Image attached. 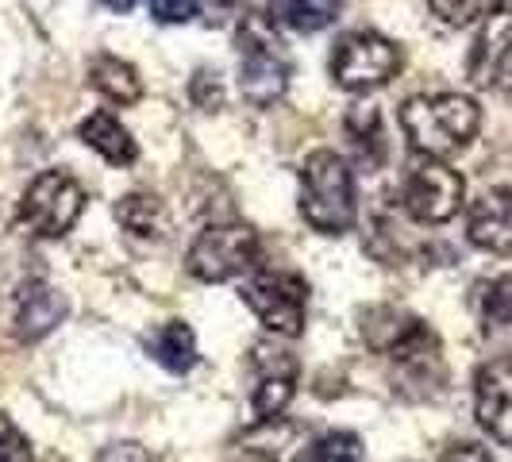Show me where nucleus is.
Listing matches in <instances>:
<instances>
[{
	"mask_svg": "<svg viewBox=\"0 0 512 462\" xmlns=\"http://www.w3.org/2000/svg\"><path fill=\"white\" fill-rule=\"evenodd\" d=\"M308 432L293 420L282 416H270V420H258L255 428L243 436L247 455H255L262 462H297L308 455Z\"/></svg>",
	"mask_w": 512,
	"mask_h": 462,
	"instance_id": "14",
	"label": "nucleus"
},
{
	"mask_svg": "<svg viewBox=\"0 0 512 462\" xmlns=\"http://www.w3.org/2000/svg\"><path fill=\"white\" fill-rule=\"evenodd\" d=\"M93 462H151V455H147V447H139V443H112V447H104Z\"/></svg>",
	"mask_w": 512,
	"mask_h": 462,
	"instance_id": "27",
	"label": "nucleus"
},
{
	"mask_svg": "<svg viewBox=\"0 0 512 462\" xmlns=\"http://www.w3.org/2000/svg\"><path fill=\"white\" fill-rule=\"evenodd\" d=\"M428 4H432V12L443 16L451 27H462V24H470V20H478V16H486L497 0H428Z\"/></svg>",
	"mask_w": 512,
	"mask_h": 462,
	"instance_id": "23",
	"label": "nucleus"
},
{
	"mask_svg": "<svg viewBox=\"0 0 512 462\" xmlns=\"http://www.w3.org/2000/svg\"><path fill=\"white\" fill-rule=\"evenodd\" d=\"M289 54L262 16L239 24V93L255 108H270L289 89Z\"/></svg>",
	"mask_w": 512,
	"mask_h": 462,
	"instance_id": "3",
	"label": "nucleus"
},
{
	"mask_svg": "<svg viewBox=\"0 0 512 462\" xmlns=\"http://www.w3.org/2000/svg\"><path fill=\"white\" fill-rule=\"evenodd\" d=\"M243 301L262 320V328H270L274 335L293 339L305 332L308 289L297 274H255L243 285Z\"/></svg>",
	"mask_w": 512,
	"mask_h": 462,
	"instance_id": "8",
	"label": "nucleus"
},
{
	"mask_svg": "<svg viewBox=\"0 0 512 462\" xmlns=\"http://www.w3.org/2000/svg\"><path fill=\"white\" fill-rule=\"evenodd\" d=\"M258 258V235L247 224H208L189 255H185V270L197 282H231L243 270H251Z\"/></svg>",
	"mask_w": 512,
	"mask_h": 462,
	"instance_id": "4",
	"label": "nucleus"
},
{
	"mask_svg": "<svg viewBox=\"0 0 512 462\" xmlns=\"http://www.w3.org/2000/svg\"><path fill=\"white\" fill-rule=\"evenodd\" d=\"M85 208V189L62 170H47L27 185L20 201V224L39 239H58L77 224Z\"/></svg>",
	"mask_w": 512,
	"mask_h": 462,
	"instance_id": "6",
	"label": "nucleus"
},
{
	"mask_svg": "<svg viewBox=\"0 0 512 462\" xmlns=\"http://www.w3.org/2000/svg\"><path fill=\"white\" fill-rule=\"evenodd\" d=\"M0 462H31L27 436L8 416H0Z\"/></svg>",
	"mask_w": 512,
	"mask_h": 462,
	"instance_id": "25",
	"label": "nucleus"
},
{
	"mask_svg": "<svg viewBox=\"0 0 512 462\" xmlns=\"http://www.w3.org/2000/svg\"><path fill=\"white\" fill-rule=\"evenodd\" d=\"M466 235L489 255H512V189H486L470 205Z\"/></svg>",
	"mask_w": 512,
	"mask_h": 462,
	"instance_id": "12",
	"label": "nucleus"
},
{
	"mask_svg": "<svg viewBox=\"0 0 512 462\" xmlns=\"http://www.w3.org/2000/svg\"><path fill=\"white\" fill-rule=\"evenodd\" d=\"M339 16V0H270V20L289 31H320Z\"/></svg>",
	"mask_w": 512,
	"mask_h": 462,
	"instance_id": "18",
	"label": "nucleus"
},
{
	"mask_svg": "<svg viewBox=\"0 0 512 462\" xmlns=\"http://www.w3.org/2000/svg\"><path fill=\"white\" fill-rule=\"evenodd\" d=\"M462 193H466V181L443 158L416 162L405 178V208L420 224H447L459 212Z\"/></svg>",
	"mask_w": 512,
	"mask_h": 462,
	"instance_id": "7",
	"label": "nucleus"
},
{
	"mask_svg": "<svg viewBox=\"0 0 512 462\" xmlns=\"http://www.w3.org/2000/svg\"><path fill=\"white\" fill-rule=\"evenodd\" d=\"M305 462H362V443L351 432H328L308 447Z\"/></svg>",
	"mask_w": 512,
	"mask_h": 462,
	"instance_id": "22",
	"label": "nucleus"
},
{
	"mask_svg": "<svg viewBox=\"0 0 512 462\" xmlns=\"http://www.w3.org/2000/svg\"><path fill=\"white\" fill-rule=\"evenodd\" d=\"M147 351L158 366H166L170 374H185L193 370L197 362V339L189 332V324L181 320H170V324H158L151 335H147Z\"/></svg>",
	"mask_w": 512,
	"mask_h": 462,
	"instance_id": "16",
	"label": "nucleus"
},
{
	"mask_svg": "<svg viewBox=\"0 0 512 462\" xmlns=\"http://www.w3.org/2000/svg\"><path fill=\"white\" fill-rule=\"evenodd\" d=\"M81 143L85 147H93V151L101 154L104 162H112V166H131L135 162V139H131V131L112 116V112H93L89 120H81Z\"/></svg>",
	"mask_w": 512,
	"mask_h": 462,
	"instance_id": "15",
	"label": "nucleus"
},
{
	"mask_svg": "<svg viewBox=\"0 0 512 462\" xmlns=\"http://www.w3.org/2000/svg\"><path fill=\"white\" fill-rule=\"evenodd\" d=\"M474 305H478V316H482L486 328H505V324H512V278L509 274L489 278V282L478 285Z\"/></svg>",
	"mask_w": 512,
	"mask_h": 462,
	"instance_id": "21",
	"label": "nucleus"
},
{
	"mask_svg": "<svg viewBox=\"0 0 512 462\" xmlns=\"http://www.w3.org/2000/svg\"><path fill=\"white\" fill-rule=\"evenodd\" d=\"M443 462H493V459H489L486 447H478V443H455V447L443 455Z\"/></svg>",
	"mask_w": 512,
	"mask_h": 462,
	"instance_id": "28",
	"label": "nucleus"
},
{
	"mask_svg": "<svg viewBox=\"0 0 512 462\" xmlns=\"http://www.w3.org/2000/svg\"><path fill=\"white\" fill-rule=\"evenodd\" d=\"M66 316V301L58 297V289L47 282H27L16 293V335L35 343L43 335H51Z\"/></svg>",
	"mask_w": 512,
	"mask_h": 462,
	"instance_id": "13",
	"label": "nucleus"
},
{
	"mask_svg": "<svg viewBox=\"0 0 512 462\" xmlns=\"http://www.w3.org/2000/svg\"><path fill=\"white\" fill-rule=\"evenodd\" d=\"M401 128L409 143L424 158H447L462 151L478 128H482V108L462 97V93H432V97H412L401 108Z\"/></svg>",
	"mask_w": 512,
	"mask_h": 462,
	"instance_id": "1",
	"label": "nucleus"
},
{
	"mask_svg": "<svg viewBox=\"0 0 512 462\" xmlns=\"http://www.w3.org/2000/svg\"><path fill=\"white\" fill-rule=\"evenodd\" d=\"M197 0H151V16L158 24H185L193 20Z\"/></svg>",
	"mask_w": 512,
	"mask_h": 462,
	"instance_id": "26",
	"label": "nucleus"
},
{
	"mask_svg": "<svg viewBox=\"0 0 512 462\" xmlns=\"http://www.w3.org/2000/svg\"><path fill=\"white\" fill-rule=\"evenodd\" d=\"M89 81H93L97 93H104L108 101H116V104H135L139 97H143V81H139V74L131 70L128 62L112 58V54H101V58L89 62Z\"/></svg>",
	"mask_w": 512,
	"mask_h": 462,
	"instance_id": "17",
	"label": "nucleus"
},
{
	"mask_svg": "<svg viewBox=\"0 0 512 462\" xmlns=\"http://www.w3.org/2000/svg\"><path fill=\"white\" fill-rule=\"evenodd\" d=\"M251 366L258 370V385L251 393V409L258 420H270V416H282L285 405L293 401V389H297V359L282 351V347H270V343H258Z\"/></svg>",
	"mask_w": 512,
	"mask_h": 462,
	"instance_id": "11",
	"label": "nucleus"
},
{
	"mask_svg": "<svg viewBox=\"0 0 512 462\" xmlns=\"http://www.w3.org/2000/svg\"><path fill=\"white\" fill-rule=\"evenodd\" d=\"M512 54V0H497L482 16V31L474 39V47L466 54V77L478 85V89H489L505 62Z\"/></svg>",
	"mask_w": 512,
	"mask_h": 462,
	"instance_id": "9",
	"label": "nucleus"
},
{
	"mask_svg": "<svg viewBox=\"0 0 512 462\" xmlns=\"http://www.w3.org/2000/svg\"><path fill=\"white\" fill-rule=\"evenodd\" d=\"M101 4H108L112 12H131V8L139 4V0H101Z\"/></svg>",
	"mask_w": 512,
	"mask_h": 462,
	"instance_id": "29",
	"label": "nucleus"
},
{
	"mask_svg": "<svg viewBox=\"0 0 512 462\" xmlns=\"http://www.w3.org/2000/svg\"><path fill=\"white\" fill-rule=\"evenodd\" d=\"M189 97L197 108L205 112H216L224 104V85H220V74L216 70H197V77L189 81Z\"/></svg>",
	"mask_w": 512,
	"mask_h": 462,
	"instance_id": "24",
	"label": "nucleus"
},
{
	"mask_svg": "<svg viewBox=\"0 0 512 462\" xmlns=\"http://www.w3.org/2000/svg\"><path fill=\"white\" fill-rule=\"evenodd\" d=\"M347 135L355 143V151L366 166H382L385 162V131H382V112L374 104H355L347 112Z\"/></svg>",
	"mask_w": 512,
	"mask_h": 462,
	"instance_id": "19",
	"label": "nucleus"
},
{
	"mask_svg": "<svg viewBox=\"0 0 512 462\" xmlns=\"http://www.w3.org/2000/svg\"><path fill=\"white\" fill-rule=\"evenodd\" d=\"M116 220L139 235V239H162L166 235V208L151 193H128L120 205H116Z\"/></svg>",
	"mask_w": 512,
	"mask_h": 462,
	"instance_id": "20",
	"label": "nucleus"
},
{
	"mask_svg": "<svg viewBox=\"0 0 512 462\" xmlns=\"http://www.w3.org/2000/svg\"><path fill=\"white\" fill-rule=\"evenodd\" d=\"M397 70H401V51L378 31H351L332 51V77L347 93H370Z\"/></svg>",
	"mask_w": 512,
	"mask_h": 462,
	"instance_id": "5",
	"label": "nucleus"
},
{
	"mask_svg": "<svg viewBox=\"0 0 512 462\" xmlns=\"http://www.w3.org/2000/svg\"><path fill=\"white\" fill-rule=\"evenodd\" d=\"M301 216L320 235H343L355 224V174L335 151H312L305 158Z\"/></svg>",
	"mask_w": 512,
	"mask_h": 462,
	"instance_id": "2",
	"label": "nucleus"
},
{
	"mask_svg": "<svg viewBox=\"0 0 512 462\" xmlns=\"http://www.w3.org/2000/svg\"><path fill=\"white\" fill-rule=\"evenodd\" d=\"M474 416L497 443H512V355L489 359L474 378Z\"/></svg>",
	"mask_w": 512,
	"mask_h": 462,
	"instance_id": "10",
	"label": "nucleus"
}]
</instances>
